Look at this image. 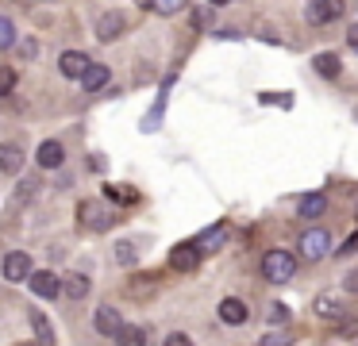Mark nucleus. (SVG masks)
Wrapping results in <instances>:
<instances>
[{"instance_id": "c756f323", "label": "nucleus", "mask_w": 358, "mask_h": 346, "mask_svg": "<svg viewBox=\"0 0 358 346\" xmlns=\"http://www.w3.org/2000/svg\"><path fill=\"white\" fill-rule=\"evenodd\" d=\"M166 346H193V338H189V335H181V331H173V335L166 338Z\"/></svg>"}, {"instance_id": "f257e3e1", "label": "nucleus", "mask_w": 358, "mask_h": 346, "mask_svg": "<svg viewBox=\"0 0 358 346\" xmlns=\"http://www.w3.org/2000/svg\"><path fill=\"white\" fill-rule=\"evenodd\" d=\"M293 273H296V258H293L289 250H270V254L262 258V277H266V281L285 284Z\"/></svg>"}, {"instance_id": "dca6fc26", "label": "nucleus", "mask_w": 358, "mask_h": 346, "mask_svg": "<svg viewBox=\"0 0 358 346\" xmlns=\"http://www.w3.org/2000/svg\"><path fill=\"white\" fill-rule=\"evenodd\" d=\"M108 66H101V62H93V66L85 69V77H81V85H85V92H101L104 85H108Z\"/></svg>"}, {"instance_id": "7c9ffc66", "label": "nucleus", "mask_w": 358, "mask_h": 346, "mask_svg": "<svg viewBox=\"0 0 358 346\" xmlns=\"http://www.w3.org/2000/svg\"><path fill=\"white\" fill-rule=\"evenodd\" d=\"M258 346H289V338L273 331V335H266V338H262V343H258Z\"/></svg>"}, {"instance_id": "4468645a", "label": "nucleus", "mask_w": 358, "mask_h": 346, "mask_svg": "<svg viewBox=\"0 0 358 346\" xmlns=\"http://www.w3.org/2000/svg\"><path fill=\"white\" fill-rule=\"evenodd\" d=\"M220 319H224V323H231V327L247 323V304H243V300H235V296H227L224 304H220Z\"/></svg>"}, {"instance_id": "aec40b11", "label": "nucleus", "mask_w": 358, "mask_h": 346, "mask_svg": "<svg viewBox=\"0 0 358 346\" xmlns=\"http://www.w3.org/2000/svg\"><path fill=\"white\" fill-rule=\"evenodd\" d=\"M324 208H327L324 192H308V196H301V215H308V219H316Z\"/></svg>"}, {"instance_id": "39448f33", "label": "nucleus", "mask_w": 358, "mask_h": 346, "mask_svg": "<svg viewBox=\"0 0 358 346\" xmlns=\"http://www.w3.org/2000/svg\"><path fill=\"white\" fill-rule=\"evenodd\" d=\"M170 266L178 269V273H193V269L201 266V246L196 243H178L170 250Z\"/></svg>"}, {"instance_id": "72a5a7b5", "label": "nucleus", "mask_w": 358, "mask_h": 346, "mask_svg": "<svg viewBox=\"0 0 358 346\" xmlns=\"http://www.w3.org/2000/svg\"><path fill=\"white\" fill-rule=\"evenodd\" d=\"M212 8H224V4H231V0H208Z\"/></svg>"}, {"instance_id": "1a4fd4ad", "label": "nucleus", "mask_w": 358, "mask_h": 346, "mask_svg": "<svg viewBox=\"0 0 358 346\" xmlns=\"http://www.w3.org/2000/svg\"><path fill=\"white\" fill-rule=\"evenodd\" d=\"M93 66V58H89V54H81V50H66L62 58H58V69H62L66 77H85V69Z\"/></svg>"}, {"instance_id": "393cba45", "label": "nucleus", "mask_w": 358, "mask_h": 346, "mask_svg": "<svg viewBox=\"0 0 358 346\" xmlns=\"http://www.w3.org/2000/svg\"><path fill=\"white\" fill-rule=\"evenodd\" d=\"M262 104H278V108H293L289 92H262Z\"/></svg>"}, {"instance_id": "9b49d317", "label": "nucleus", "mask_w": 358, "mask_h": 346, "mask_svg": "<svg viewBox=\"0 0 358 346\" xmlns=\"http://www.w3.org/2000/svg\"><path fill=\"white\" fill-rule=\"evenodd\" d=\"M0 169L4 173H20L24 169V150L16 143H0Z\"/></svg>"}, {"instance_id": "473e14b6", "label": "nucleus", "mask_w": 358, "mask_h": 346, "mask_svg": "<svg viewBox=\"0 0 358 346\" xmlns=\"http://www.w3.org/2000/svg\"><path fill=\"white\" fill-rule=\"evenodd\" d=\"M347 43H350V50H358V23H355V27H347Z\"/></svg>"}, {"instance_id": "c85d7f7f", "label": "nucleus", "mask_w": 358, "mask_h": 346, "mask_svg": "<svg viewBox=\"0 0 358 346\" xmlns=\"http://www.w3.org/2000/svg\"><path fill=\"white\" fill-rule=\"evenodd\" d=\"M335 254H339V258H347V254H358V231H355V235H350V238H347V243H343Z\"/></svg>"}, {"instance_id": "f03ea898", "label": "nucleus", "mask_w": 358, "mask_h": 346, "mask_svg": "<svg viewBox=\"0 0 358 346\" xmlns=\"http://www.w3.org/2000/svg\"><path fill=\"white\" fill-rule=\"evenodd\" d=\"M78 219H81V227H89V231H108L112 223H116V212H108L101 200H81Z\"/></svg>"}, {"instance_id": "c9c22d12", "label": "nucleus", "mask_w": 358, "mask_h": 346, "mask_svg": "<svg viewBox=\"0 0 358 346\" xmlns=\"http://www.w3.org/2000/svg\"><path fill=\"white\" fill-rule=\"evenodd\" d=\"M355 120H358V112H355Z\"/></svg>"}, {"instance_id": "423d86ee", "label": "nucleus", "mask_w": 358, "mask_h": 346, "mask_svg": "<svg viewBox=\"0 0 358 346\" xmlns=\"http://www.w3.org/2000/svg\"><path fill=\"white\" fill-rule=\"evenodd\" d=\"M31 273H35V266H31V254H24V250H16V254H8L4 258V277L8 281H31Z\"/></svg>"}, {"instance_id": "cd10ccee", "label": "nucleus", "mask_w": 358, "mask_h": 346, "mask_svg": "<svg viewBox=\"0 0 358 346\" xmlns=\"http://www.w3.org/2000/svg\"><path fill=\"white\" fill-rule=\"evenodd\" d=\"M116 258H120V261H124V266H131V261H135V246H131V243H120V250H116Z\"/></svg>"}, {"instance_id": "0eeeda50", "label": "nucleus", "mask_w": 358, "mask_h": 346, "mask_svg": "<svg viewBox=\"0 0 358 346\" xmlns=\"http://www.w3.org/2000/svg\"><path fill=\"white\" fill-rule=\"evenodd\" d=\"M124 27H127V20L120 12H104L101 20H96V38H101V43H112V38L124 35Z\"/></svg>"}, {"instance_id": "5701e85b", "label": "nucleus", "mask_w": 358, "mask_h": 346, "mask_svg": "<svg viewBox=\"0 0 358 346\" xmlns=\"http://www.w3.org/2000/svg\"><path fill=\"white\" fill-rule=\"evenodd\" d=\"M8 46H16V23L0 15V50H8Z\"/></svg>"}, {"instance_id": "a211bd4d", "label": "nucleus", "mask_w": 358, "mask_h": 346, "mask_svg": "<svg viewBox=\"0 0 358 346\" xmlns=\"http://www.w3.org/2000/svg\"><path fill=\"white\" fill-rule=\"evenodd\" d=\"M312 66H316V73L327 77V81H335V77H339V58H335V54H316V62H312Z\"/></svg>"}, {"instance_id": "2eb2a0df", "label": "nucleus", "mask_w": 358, "mask_h": 346, "mask_svg": "<svg viewBox=\"0 0 358 346\" xmlns=\"http://www.w3.org/2000/svg\"><path fill=\"white\" fill-rule=\"evenodd\" d=\"M27 319H31V327H35V338H39L43 346H55V327H50V319L39 312V308H31V312H27Z\"/></svg>"}, {"instance_id": "f8f14e48", "label": "nucleus", "mask_w": 358, "mask_h": 346, "mask_svg": "<svg viewBox=\"0 0 358 346\" xmlns=\"http://www.w3.org/2000/svg\"><path fill=\"white\" fill-rule=\"evenodd\" d=\"M312 312L316 315H324V319H343V315H347V308H343V300L339 296H316V304H312Z\"/></svg>"}, {"instance_id": "2f4dec72", "label": "nucleus", "mask_w": 358, "mask_h": 346, "mask_svg": "<svg viewBox=\"0 0 358 346\" xmlns=\"http://www.w3.org/2000/svg\"><path fill=\"white\" fill-rule=\"evenodd\" d=\"M343 284H347V292H358V269H350V273L343 277Z\"/></svg>"}, {"instance_id": "b1692460", "label": "nucleus", "mask_w": 358, "mask_h": 346, "mask_svg": "<svg viewBox=\"0 0 358 346\" xmlns=\"http://www.w3.org/2000/svg\"><path fill=\"white\" fill-rule=\"evenodd\" d=\"M12 89H16V69L0 66V96H8Z\"/></svg>"}, {"instance_id": "f3484780", "label": "nucleus", "mask_w": 358, "mask_h": 346, "mask_svg": "<svg viewBox=\"0 0 358 346\" xmlns=\"http://www.w3.org/2000/svg\"><path fill=\"white\" fill-rule=\"evenodd\" d=\"M89 289H93V284H89V277H85V273H70V277L62 281V292H66L70 300H85V296H89Z\"/></svg>"}, {"instance_id": "ddd939ff", "label": "nucleus", "mask_w": 358, "mask_h": 346, "mask_svg": "<svg viewBox=\"0 0 358 346\" xmlns=\"http://www.w3.org/2000/svg\"><path fill=\"white\" fill-rule=\"evenodd\" d=\"M66 161V150H62V143H55V138H47V143L39 146V166L43 169H58Z\"/></svg>"}, {"instance_id": "20e7f679", "label": "nucleus", "mask_w": 358, "mask_h": 346, "mask_svg": "<svg viewBox=\"0 0 358 346\" xmlns=\"http://www.w3.org/2000/svg\"><path fill=\"white\" fill-rule=\"evenodd\" d=\"M301 254L304 258H327L331 254V238H327V231L324 227H312V231H304L301 235Z\"/></svg>"}, {"instance_id": "6ab92c4d", "label": "nucleus", "mask_w": 358, "mask_h": 346, "mask_svg": "<svg viewBox=\"0 0 358 346\" xmlns=\"http://www.w3.org/2000/svg\"><path fill=\"white\" fill-rule=\"evenodd\" d=\"M224 238H227V227H224V223H216V227H208L201 238H196V246H201V250H216Z\"/></svg>"}, {"instance_id": "4be33fe9", "label": "nucleus", "mask_w": 358, "mask_h": 346, "mask_svg": "<svg viewBox=\"0 0 358 346\" xmlns=\"http://www.w3.org/2000/svg\"><path fill=\"white\" fill-rule=\"evenodd\" d=\"M104 196L116 204H135V189H127V185H104Z\"/></svg>"}, {"instance_id": "bb28decb", "label": "nucleus", "mask_w": 358, "mask_h": 346, "mask_svg": "<svg viewBox=\"0 0 358 346\" xmlns=\"http://www.w3.org/2000/svg\"><path fill=\"white\" fill-rule=\"evenodd\" d=\"M266 315H270L273 327H278V323H289V308L285 304H270V312H266Z\"/></svg>"}, {"instance_id": "412c9836", "label": "nucleus", "mask_w": 358, "mask_h": 346, "mask_svg": "<svg viewBox=\"0 0 358 346\" xmlns=\"http://www.w3.org/2000/svg\"><path fill=\"white\" fill-rule=\"evenodd\" d=\"M120 346H143L147 343V335H143V327H131V323H124V331L116 335Z\"/></svg>"}, {"instance_id": "f704fd0d", "label": "nucleus", "mask_w": 358, "mask_h": 346, "mask_svg": "<svg viewBox=\"0 0 358 346\" xmlns=\"http://www.w3.org/2000/svg\"><path fill=\"white\" fill-rule=\"evenodd\" d=\"M16 346H43V343H16Z\"/></svg>"}, {"instance_id": "6e6552de", "label": "nucleus", "mask_w": 358, "mask_h": 346, "mask_svg": "<svg viewBox=\"0 0 358 346\" xmlns=\"http://www.w3.org/2000/svg\"><path fill=\"white\" fill-rule=\"evenodd\" d=\"M93 323H96V331H101V335H108V338H116L120 331H124V319H120V312H116V308H108V304L96 308Z\"/></svg>"}, {"instance_id": "a878e982", "label": "nucleus", "mask_w": 358, "mask_h": 346, "mask_svg": "<svg viewBox=\"0 0 358 346\" xmlns=\"http://www.w3.org/2000/svg\"><path fill=\"white\" fill-rule=\"evenodd\" d=\"M181 8H185V0H155V12H162V15H173Z\"/></svg>"}, {"instance_id": "9d476101", "label": "nucleus", "mask_w": 358, "mask_h": 346, "mask_svg": "<svg viewBox=\"0 0 358 346\" xmlns=\"http://www.w3.org/2000/svg\"><path fill=\"white\" fill-rule=\"evenodd\" d=\"M31 292L43 300H55L58 292H62V281H58L50 269H39V273H31Z\"/></svg>"}, {"instance_id": "7ed1b4c3", "label": "nucleus", "mask_w": 358, "mask_h": 346, "mask_svg": "<svg viewBox=\"0 0 358 346\" xmlns=\"http://www.w3.org/2000/svg\"><path fill=\"white\" fill-rule=\"evenodd\" d=\"M343 15V0H308L304 4V20L312 27H324V23H335Z\"/></svg>"}]
</instances>
